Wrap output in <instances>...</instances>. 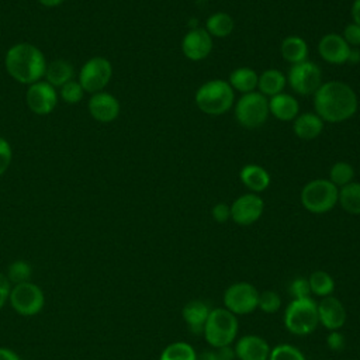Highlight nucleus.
I'll use <instances>...</instances> for the list:
<instances>
[{
	"instance_id": "f257e3e1",
	"label": "nucleus",
	"mask_w": 360,
	"mask_h": 360,
	"mask_svg": "<svg viewBox=\"0 0 360 360\" xmlns=\"http://www.w3.org/2000/svg\"><path fill=\"white\" fill-rule=\"evenodd\" d=\"M357 105L354 90L339 80L322 83L314 93L315 114L326 122L338 124L352 118L357 111Z\"/></svg>"
},
{
	"instance_id": "f03ea898",
	"label": "nucleus",
	"mask_w": 360,
	"mask_h": 360,
	"mask_svg": "<svg viewBox=\"0 0 360 360\" xmlns=\"http://www.w3.org/2000/svg\"><path fill=\"white\" fill-rule=\"evenodd\" d=\"M46 63L42 51L30 42L11 45L4 56L7 73L15 82L27 86L39 82L44 77Z\"/></svg>"
},
{
	"instance_id": "7ed1b4c3",
	"label": "nucleus",
	"mask_w": 360,
	"mask_h": 360,
	"mask_svg": "<svg viewBox=\"0 0 360 360\" xmlns=\"http://www.w3.org/2000/svg\"><path fill=\"white\" fill-rule=\"evenodd\" d=\"M235 100L233 89L225 80H210L198 87L195 91L197 107L210 115H221L226 112Z\"/></svg>"
},
{
	"instance_id": "20e7f679",
	"label": "nucleus",
	"mask_w": 360,
	"mask_h": 360,
	"mask_svg": "<svg viewBox=\"0 0 360 360\" xmlns=\"http://www.w3.org/2000/svg\"><path fill=\"white\" fill-rule=\"evenodd\" d=\"M238 329L239 322L235 314L226 308H214L210 311L202 335L211 347L218 349L231 345L238 335Z\"/></svg>"
},
{
	"instance_id": "39448f33",
	"label": "nucleus",
	"mask_w": 360,
	"mask_h": 360,
	"mask_svg": "<svg viewBox=\"0 0 360 360\" xmlns=\"http://www.w3.org/2000/svg\"><path fill=\"white\" fill-rule=\"evenodd\" d=\"M319 325L318 319V302L311 297L292 300L284 311L285 329L298 336L312 333Z\"/></svg>"
},
{
	"instance_id": "423d86ee",
	"label": "nucleus",
	"mask_w": 360,
	"mask_h": 360,
	"mask_svg": "<svg viewBox=\"0 0 360 360\" xmlns=\"http://www.w3.org/2000/svg\"><path fill=\"white\" fill-rule=\"evenodd\" d=\"M339 188L329 179L308 181L301 190V204L312 214H325L338 204Z\"/></svg>"
},
{
	"instance_id": "0eeeda50",
	"label": "nucleus",
	"mask_w": 360,
	"mask_h": 360,
	"mask_svg": "<svg viewBox=\"0 0 360 360\" xmlns=\"http://www.w3.org/2000/svg\"><path fill=\"white\" fill-rule=\"evenodd\" d=\"M269 100L259 91L242 94L235 105L236 121L249 129L259 128L269 117Z\"/></svg>"
},
{
	"instance_id": "6e6552de",
	"label": "nucleus",
	"mask_w": 360,
	"mask_h": 360,
	"mask_svg": "<svg viewBox=\"0 0 360 360\" xmlns=\"http://www.w3.org/2000/svg\"><path fill=\"white\" fill-rule=\"evenodd\" d=\"M112 77V65L104 56H93L87 59L79 72V83L84 93L104 91Z\"/></svg>"
},
{
	"instance_id": "1a4fd4ad",
	"label": "nucleus",
	"mask_w": 360,
	"mask_h": 360,
	"mask_svg": "<svg viewBox=\"0 0 360 360\" xmlns=\"http://www.w3.org/2000/svg\"><path fill=\"white\" fill-rule=\"evenodd\" d=\"M224 308L238 315L252 314L257 308L259 291L256 287L246 281L231 284L224 292Z\"/></svg>"
},
{
	"instance_id": "9d476101",
	"label": "nucleus",
	"mask_w": 360,
	"mask_h": 360,
	"mask_svg": "<svg viewBox=\"0 0 360 360\" xmlns=\"http://www.w3.org/2000/svg\"><path fill=\"white\" fill-rule=\"evenodd\" d=\"M8 301L15 312L24 316H31L42 309L45 297L42 290L37 284L27 281L15 284L11 288Z\"/></svg>"
},
{
	"instance_id": "9b49d317",
	"label": "nucleus",
	"mask_w": 360,
	"mask_h": 360,
	"mask_svg": "<svg viewBox=\"0 0 360 360\" xmlns=\"http://www.w3.org/2000/svg\"><path fill=\"white\" fill-rule=\"evenodd\" d=\"M287 82L297 94L309 96L314 94L322 84V73L316 63L304 60L290 68Z\"/></svg>"
},
{
	"instance_id": "f8f14e48",
	"label": "nucleus",
	"mask_w": 360,
	"mask_h": 360,
	"mask_svg": "<svg viewBox=\"0 0 360 360\" xmlns=\"http://www.w3.org/2000/svg\"><path fill=\"white\" fill-rule=\"evenodd\" d=\"M58 91L45 80L35 82L28 86L25 93V101L28 108L37 115L51 114L58 104Z\"/></svg>"
},
{
	"instance_id": "ddd939ff",
	"label": "nucleus",
	"mask_w": 360,
	"mask_h": 360,
	"mask_svg": "<svg viewBox=\"0 0 360 360\" xmlns=\"http://www.w3.org/2000/svg\"><path fill=\"white\" fill-rule=\"evenodd\" d=\"M264 211V201L256 193L238 197L231 205V218L240 226L255 224Z\"/></svg>"
},
{
	"instance_id": "4468645a",
	"label": "nucleus",
	"mask_w": 360,
	"mask_h": 360,
	"mask_svg": "<svg viewBox=\"0 0 360 360\" xmlns=\"http://www.w3.org/2000/svg\"><path fill=\"white\" fill-rule=\"evenodd\" d=\"M87 110L94 121L107 124L118 118L121 107L115 96L107 91H98L90 96Z\"/></svg>"
},
{
	"instance_id": "2eb2a0df",
	"label": "nucleus",
	"mask_w": 360,
	"mask_h": 360,
	"mask_svg": "<svg viewBox=\"0 0 360 360\" xmlns=\"http://www.w3.org/2000/svg\"><path fill=\"white\" fill-rule=\"evenodd\" d=\"M181 51L190 60H202L212 51V37L205 28H191L181 41Z\"/></svg>"
},
{
	"instance_id": "dca6fc26",
	"label": "nucleus",
	"mask_w": 360,
	"mask_h": 360,
	"mask_svg": "<svg viewBox=\"0 0 360 360\" xmlns=\"http://www.w3.org/2000/svg\"><path fill=\"white\" fill-rule=\"evenodd\" d=\"M319 56L332 65H343L349 60L350 45L339 34H326L318 44Z\"/></svg>"
},
{
	"instance_id": "f3484780",
	"label": "nucleus",
	"mask_w": 360,
	"mask_h": 360,
	"mask_svg": "<svg viewBox=\"0 0 360 360\" xmlns=\"http://www.w3.org/2000/svg\"><path fill=\"white\" fill-rule=\"evenodd\" d=\"M319 323L330 330H340L346 322V309L342 301L333 295H328L318 302Z\"/></svg>"
},
{
	"instance_id": "a211bd4d",
	"label": "nucleus",
	"mask_w": 360,
	"mask_h": 360,
	"mask_svg": "<svg viewBox=\"0 0 360 360\" xmlns=\"http://www.w3.org/2000/svg\"><path fill=\"white\" fill-rule=\"evenodd\" d=\"M233 349L239 360H269L271 350L269 343L259 335H243Z\"/></svg>"
},
{
	"instance_id": "6ab92c4d",
	"label": "nucleus",
	"mask_w": 360,
	"mask_h": 360,
	"mask_svg": "<svg viewBox=\"0 0 360 360\" xmlns=\"http://www.w3.org/2000/svg\"><path fill=\"white\" fill-rule=\"evenodd\" d=\"M210 311H211L210 307L200 300H193L183 307L181 315L186 323L188 325V329L191 333L202 335L204 325L207 322Z\"/></svg>"
},
{
	"instance_id": "aec40b11",
	"label": "nucleus",
	"mask_w": 360,
	"mask_h": 360,
	"mask_svg": "<svg viewBox=\"0 0 360 360\" xmlns=\"http://www.w3.org/2000/svg\"><path fill=\"white\" fill-rule=\"evenodd\" d=\"M269 111L280 121H294L298 117L300 104L295 97L280 93L269 100Z\"/></svg>"
},
{
	"instance_id": "412c9836",
	"label": "nucleus",
	"mask_w": 360,
	"mask_h": 360,
	"mask_svg": "<svg viewBox=\"0 0 360 360\" xmlns=\"http://www.w3.org/2000/svg\"><path fill=\"white\" fill-rule=\"evenodd\" d=\"M75 69L73 65L66 59H55L46 63L45 68V82L55 89H60L68 82L73 80Z\"/></svg>"
},
{
	"instance_id": "4be33fe9",
	"label": "nucleus",
	"mask_w": 360,
	"mask_h": 360,
	"mask_svg": "<svg viewBox=\"0 0 360 360\" xmlns=\"http://www.w3.org/2000/svg\"><path fill=\"white\" fill-rule=\"evenodd\" d=\"M294 134L304 141L315 139L323 129V121L315 112H304L294 120Z\"/></svg>"
},
{
	"instance_id": "5701e85b",
	"label": "nucleus",
	"mask_w": 360,
	"mask_h": 360,
	"mask_svg": "<svg viewBox=\"0 0 360 360\" xmlns=\"http://www.w3.org/2000/svg\"><path fill=\"white\" fill-rule=\"evenodd\" d=\"M239 177L242 183L253 193L264 191L270 186L269 172L264 167L255 163L243 166L239 173Z\"/></svg>"
},
{
	"instance_id": "b1692460",
	"label": "nucleus",
	"mask_w": 360,
	"mask_h": 360,
	"mask_svg": "<svg viewBox=\"0 0 360 360\" xmlns=\"http://www.w3.org/2000/svg\"><path fill=\"white\" fill-rule=\"evenodd\" d=\"M285 83H287V77L281 70L267 69L259 76V80H257L259 93H262L263 96L273 97L276 94L283 93Z\"/></svg>"
},
{
	"instance_id": "393cba45",
	"label": "nucleus",
	"mask_w": 360,
	"mask_h": 360,
	"mask_svg": "<svg viewBox=\"0 0 360 360\" xmlns=\"http://www.w3.org/2000/svg\"><path fill=\"white\" fill-rule=\"evenodd\" d=\"M280 51H281V56L291 65L301 63L307 60V56H308V45L298 35H291L284 38L281 42Z\"/></svg>"
},
{
	"instance_id": "a878e982",
	"label": "nucleus",
	"mask_w": 360,
	"mask_h": 360,
	"mask_svg": "<svg viewBox=\"0 0 360 360\" xmlns=\"http://www.w3.org/2000/svg\"><path fill=\"white\" fill-rule=\"evenodd\" d=\"M259 76L257 73L250 68H238L231 72L228 83L233 90L240 91L242 94L252 93L257 87Z\"/></svg>"
},
{
	"instance_id": "bb28decb",
	"label": "nucleus",
	"mask_w": 360,
	"mask_h": 360,
	"mask_svg": "<svg viewBox=\"0 0 360 360\" xmlns=\"http://www.w3.org/2000/svg\"><path fill=\"white\" fill-rule=\"evenodd\" d=\"M338 202L346 212L360 215V183L352 181L340 187Z\"/></svg>"
},
{
	"instance_id": "cd10ccee",
	"label": "nucleus",
	"mask_w": 360,
	"mask_h": 360,
	"mask_svg": "<svg viewBox=\"0 0 360 360\" xmlns=\"http://www.w3.org/2000/svg\"><path fill=\"white\" fill-rule=\"evenodd\" d=\"M205 31L211 37L225 38L233 31V20L228 13H214L205 21Z\"/></svg>"
},
{
	"instance_id": "c85d7f7f",
	"label": "nucleus",
	"mask_w": 360,
	"mask_h": 360,
	"mask_svg": "<svg viewBox=\"0 0 360 360\" xmlns=\"http://www.w3.org/2000/svg\"><path fill=\"white\" fill-rule=\"evenodd\" d=\"M308 283H309L311 294H314L316 297H321V298L332 295V292L335 290V280L325 270L312 271L309 278H308Z\"/></svg>"
},
{
	"instance_id": "c756f323",
	"label": "nucleus",
	"mask_w": 360,
	"mask_h": 360,
	"mask_svg": "<svg viewBox=\"0 0 360 360\" xmlns=\"http://www.w3.org/2000/svg\"><path fill=\"white\" fill-rule=\"evenodd\" d=\"M197 352L190 343L186 342H173L167 345L159 360H195Z\"/></svg>"
},
{
	"instance_id": "7c9ffc66",
	"label": "nucleus",
	"mask_w": 360,
	"mask_h": 360,
	"mask_svg": "<svg viewBox=\"0 0 360 360\" xmlns=\"http://www.w3.org/2000/svg\"><path fill=\"white\" fill-rule=\"evenodd\" d=\"M354 169L347 162H336L329 170V180L336 187H343L353 181Z\"/></svg>"
},
{
	"instance_id": "2f4dec72",
	"label": "nucleus",
	"mask_w": 360,
	"mask_h": 360,
	"mask_svg": "<svg viewBox=\"0 0 360 360\" xmlns=\"http://www.w3.org/2000/svg\"><path fill=\"white\" fill-rule=\"evenodd\" d=\"M7 278L11 284H21L30 281L32 276V269L25 260H15L7 269Z\"/></svg>"
},
{
	"instance_id": "473e14b6",
	"label": "nucleus",
	"mask_w": 360,
	"mask_h": 360,
	"mask_svg": "<svg viewBox=\"0 0 360 360\" xmlns=\"http://www.w3.org/2000/svg\"><path fill=\"white\" fill-rule=\"evenodd\" d=\"M269 360H305L302 352L288 343H280L270 350Z\"/></svg>"
},
{
	"instance_id": "72a5a7b5",
	"label": "nucleus",
	"mask_w": 360,
	"mask_h": 360,
	"mask_svg": "<svg viewBox=\"0 0 360 360\" xmlns=\"http://www.w3.org/2000/svg\"><path fill=\"white\" fill-rule=\"evenodd\" d=\"M83 94H84V90L77 80L68 82L66 84H63L59 89V93H58V96L62 98V101H65L68 104H76V103L82 101Z\"/></svg>"
},
{
	"instance_id": "f704fd0d",
	"label": "nucleus",
	"mask_w": 360,
	"mask_h": 360,
	"mask_svg": "<svg viewBox=\"0 0 360 360\" xmlns=\"http://www.w3.org/2000/svg\"><path fill=\"white\" fill-rule=\"evenodd\" d=\"M281 307V298L276 291L266 290L263 292H259V301L257 308L263 311L264 314H274Z\"/></svg>"
},
{
	"instance_id": "c9c22d12",
	"label": "nucleus",
	"mask_w": 360,
	"mask_h": 360,
	"mask_svg": "<svg viewBox=\"0 0 360 360\" xmlns=\"http://www.w3.org/2000/svg\"><path fill=\"white\" fill-rule=\"evenodd\" d=\"M288 290H290V294H291L292 300L311 297L309 283H308V278H305V277H298V278L292 280Z\"/></svg>"
},
{
	"instance_id": "e433bc0d",
	"label": "nucleus",
	"mask_w": 360,
	"mask_h": 360,
	"mask_svg": "<svg viewBox=\"0 0 360 360\" xmlns=\"http://www.w3.org/2000/svg\"><path fill=\"white\" fill-rule=\"evenodd\" d=\"M11 160H13L11 145L6 138L0 136V176L8 170Z\"/></svg>"
},
{
	"instance_id": "4c0bfd02",
	"label": "nucleus",
	"mask_w": 360,
	"mask_h": 360,
	"mask_svg": "<svg viewBox=\"0 0 360 360\" xmlns=\"http://www.w3.org/2000/svg\"><path fill=\"white\" fill-rule=\"evenodd\" d=\"M326 345L332 352H340L345 349L346 340L345 335L340 330H330L326 338Z\"/></svg>"
},
{
	"instance_id": "58836bf2",
	"label": "nucleus",
	"mask_w": 360,
	"mask_h": 360,
	"mask_svg": "<svg viewBox=\"0 0 360 360\" xmlns=\"http://www.w3.org/2000/svg\"><path fill=\"white\" fill-rule=\"evenodd\" d=\"M342 37L349 45H353V46L360 45V25L354 22L347 24Z\"/></svg>"
},
{
	"instance_id": "ea45409f",
	"label": "nucleus",
	"mask_w": 360,
	"mask_h": 360,
	"mask_svg": "<svg viewBox=\"0 0 360 360\" xmlns=\"http://www.w3.org/2000/svg\"><path fill=\"white\" fill-rule=\"evenodd\" d=\"M211 214L217 222L224 224L231 218V205H228L226 202H218L212 207Z\"/></svg>"
},
{
	"instance_id": "a19ab883",
	"label": "nucleus",
	"mask_w": 360,
	"mask_h": 360,
	"mask_svg": "<svg viewBox=\"0 0 360 360\" xmlns=\"http://www.w3.org/2000/svg\"><path fill=\"white\" fill-rule=\"evenodd\" d=\"M10 291H11V283L8 281L6 274L0 273V309L7 302V300L10 297Z\"/></svg>"
},
{
	"instance_id": "79ce46f5",
	"label": "nucleus",
	"mask_w": 360,
	"mask_h": 360,
	"mask_svg": "<svg viewBox=\"0 0 360 360\" xmlns=\"http://www.w3.org/2000/svg\"><path fill=\"white\" fill-rule=\"evenodd\" d=\"M215 354H217L218 360H235L236 359L235 349L231 345L215 349Z\"/></svg>"
},
{
	"instance_id": "37998d69",
	"label": "nucleus",
	"mask_w": 360,
	"mask_h": 360,
	"mask_svg": "<svg viewBox=\"0 0 360 360\" xmlns=\"http://www.w3.org/2000/svg\"><path fill=\"white\" fill-rule=\"evenodd\" d=\"M0 360H21V359L14 350L8 347H0Z\"/></svg>"
},
{
	"instance_id": "c03bdc74",
	"label": "nucleus",
	"mask_w": 360,
	"mask_h": 360,
	"mask_svg": "<svg viewBox=\"0 0 360 360\" xmlns=\"http://www.w3.org/2000/svg\"><path fill=\"white\" fill-rule=\"evenodd\" d=\"M352 18L354 24L360 25V0H354L352 4Z\"/></svg>"
},
{
	"instance_id": "a18cd8bd",
	"label": "nucleus",
	"mask_w": 360,
	"mask_h": 360,
	"mask_svg": "<svg viewBox=\"0 0 360 360\" xmlns=\"http://www.w3.org/2000/svg\"><path fill=\"white\" fill-rule=\"evenodd\" d=\"M195 360H218L215 350H202L200 353H197Z\"/></svg>"
},
{
	"instance_id": "49530a36",
	"label": "nucleus",
	"mask_w": 360,
	"mask_h": 360,
	"mask_svg": "<svg viewBox=\"0 0 360 360\" xmlns=\"http://www.w3.org/2000/svg\"><path fill=\"white\" fill-rule=\"evenodd\" d=\"M65 0H38V3L46 8H53V7H58L63 3Z\"/></svg>"
},
{
	"instance_id": "de8ad7c7",
	"label": "nucleus",
	"mask_w": 360,
	"mask_h": 360,
	"mask_svg": "<svg viewBox=\"0 0 360 360\" xmlns=\"http://www.w3.org/2000/svg\"><path fill=\"white\" fill-rule=\"evenodd\" d=\"M347 62H352V63H357V62H360V51H352Z\"/></svg>"
}]
</instances>
